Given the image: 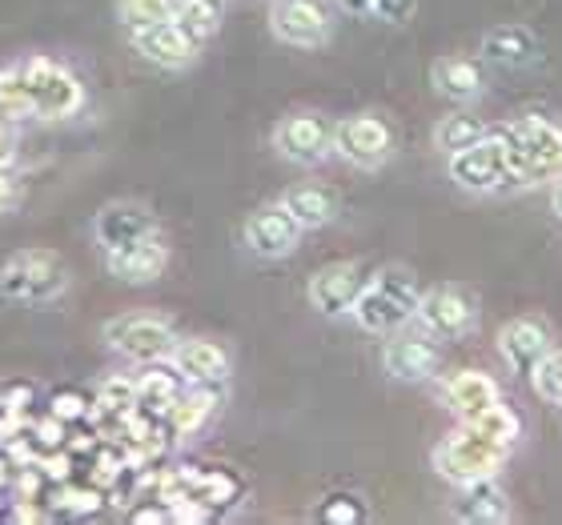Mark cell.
Returning a JSON list of instances; mask_svg holds the SVG:
<instances>
[{"label":"cell","mask_w":562,"mask_h":525,"mask_svg":"<svg viewBox=\"0 0 562 525\" xmlns=\"http://www.w3.org/2000/svg\"><path fill=\"white\" fill-rule=\"evenodd\" d=\"M21 201V181L12 176V169H0V213H9Z\"/></svg>","instance_id":"8d00e7d4"},{"label":"cell","mask_w":562,"mask_h":525,"mask_svg":"<svg viewBox=\"0 0 562 525\" xmlns=\"http://www.w3.org/2000/svg\"><path fill=\"white\" fill-rule=\"evenodd\" d=\"M0 117H9V121L33 117V105H29V84H24V65H9V69H0Z\"/></svg>","instance_id":"4316f807"},{"label":"cell","mask_w":562,"mask_h":525,"mask_svg":"<svg viewBox=\"0 0 562 525\" xmlns=\"http://www.w3.org/2000/svg\"><path fill=\"white\" fill-rule=\"evenodd\" d=\"M506 140V164L515 181L539 185L562 176V129L542 117H518L503 133Z\"/></svg>","instance_id":"6da1fadb"},{"label":"cell","mask_w":562,"mask_h":525,"mask_svg":"<svg viewBox=\"0 0 562 525\" xmlns=\"http://www.w3.org/2000/svg\"><path fill=\"white\" fill-rule=\"evenodd\" d=\"M382 369H386L394 381H426V377L438 369V353L426 338H390L386 350H382Z\"/></svg>","instance_id":"d6986e66"},{"label":"cell","mask_w":562,"mask_h":525,"mask_svg":"<svg viewBox=\"0 0 562 525\" xmlns=\"http://www.w3.org/2000/svg\"><path fill=\"white\" fill-rule=\"evenodd\" d=\"M366 281L370 277H366V269L358 261H338V265L317 269L305 293H310V305H314L317 313L341 317V313H353V301L362 297Z\"/></svg>","instance_id":"30bf717a"},{"label":"cell","mask_w":562,"mask_h":525,"mask_svg":"<svg viewBox=\"0 0 562 525\" xmlns=\"http://www.w3.org/2000/svg\"><path fill=\"white\" fill-rule=\"evenodd\" d=\"M69 289V265L53 249H21L0 265V297L24 305L57 301Z\"/></svg>","instance_id":"3957f363"},{"label":"cell","mask_w":562,"mask_h":525,"mask_svg":"<svg viewBox=\"0 0 562 525\" xmlns=\"http://www.w3.org/2000/svg\"><path fill=\"white\" fill-rule=\"evenodd\" d=\"M21 65H24V84H29L33 117L65 121V117H77L85 109V84L65 60L29 57V60H21Z\"/></svg>","instance_id":"277c9868"},{"label":"cell","mask_w":562,"mask_h":525,"mask_svg":"<svg viewBox=\"0 0 562 525\" xmlns=\"http://www.w3.org/2000/svg\"><path fill=\"white\" fill-rule=\"evenodd\" d=\"M270 28L285 45L317 48L329 36V12L317 0H278L270 12Z\"/></svg>","instance_id":"7c38bea8"},{"label":"cell","mask_w":562,"mask_h":525,"mask_svg":"<svg viewBox=\"0 0 562 525\" xmlns=\"http://www.w3.org/2000/svg\"><path fill=\"white\" fill-rule=\"evenodd\" d=\"M506 449H510V445H498V442H491V437L474 433L470 425H462V430L450 433V437L434 449V469H438L446 481H454V486L486 481L503 469Z\"/></svg>","instance_id":"5b68a950"},{"label":"cell","mask_w":562,"mask_h":525,"mask_svg":"<svg viewBox=\"0 0 562 525\" xmlns=\"http://www.w3.org/2000/svg\"><path fill=\"white\" fill-rule=\"evenodd\" d=\"M498 350H503L506 365H510L515 374H530V369L551 353V329L542 326V321H535V317H518V321H510V326L503 329Z\"/></svg>","instance_id":"e0dca14e"},{"label":"cell","mask_w":562,"mask_h":525,"mask_svg":"<svg viewBox=\"0 0 562 525\" xmlns=\"http://www.w3.org/2000/svg\"><path fill=\"white\" fill-rule=\"evenodd\" d=\"M173 21L201 45L217 33V0H173Z\"/></svg>","instance_id":"484cf974"},{"label":"cell","mask_w":562,"mask_h":525,"mask_svg":"<svg viewBox=\"0 0 562 525\" xmlns=\"http://www.w3.org/2000/svg\"><path fill=\"white\" fill-rule=\"evenodd\" d=\"M281 205L290 209V217L302 229H322V225H329L338 217V193L326 185H293L281 197Z\"/></svg>","instance_id":"ffe728a7"},{"label":"cell","mask_w":562,"mask_h":525,"mask_svg":"<svg viewBox=\"0 0 562 525\" xmlns=\"http://www.w3.org/2000/svg\"><path fill=\"white\" fill-rule=\"evenodd\" d=\"M338 4H341L346 12H350V16H370L378 0H338Z\"/></svg>","instance_id":"74e56055"},{"label":"cell","mask_w":562,"mask_h":525,"mask_svg":"<svg viewBox=\"0 0 562 525\" xmlns=\"http://www.w3.org/2000/svg\"><path fill=\"white\" fill-rule=\"evenodd\" d=\"M530 381H535V393L542 397V401H554V406H562V353H547L535 369H530Z\"/></svg>","instance_id":"f1b7e54d"},{"label":"cell","mask_w":562,"mask_h":525,"mask_svg":"<svg viewBox=\"0 0 562 525\" xmlns=\"http://www.w3.org/2000/svg\"><path fill=\"white\" fill-rule=\"evenodd\" d=\"M422 329L430 333V338H442V341H454L462 333H470L474 326V309L470 301L462 297L458 289H430L418 297V313Z\"/></svg>","instance_id":"9a60e30c"},{"label":"cell","mask_w":562,"mask_h":525,"mask_svg":"<svg viewBox=\"0 0 562 525\" xmlns=\"http://www.w3.org/2000/svg\"><path fill=\"white\" fill-rule=\"evenodd\" d=\"M482 53L491 65H503V69H522L530 57H535V36L527 28H494L486 41H482Z\"/></svg>","instance_id":"603a6c76"},{"label":"cell","mask_w":562,"mask_h":525,"mask_svg":"<svg viewBox=\"0 0 562 525\" xmlns=\"http://www.w3.org/2000/svg\"><path fill=\"white\" fill-rule=\"evenodd\" d=\"M411 12H414V0H378L374 4V16H382L390 24L411 21Z\"/></svg>","instance_id":"e575fe53"},{"label":"cell","mask_w":562,"mask_h":525,"mask_svg":"<svg viewBox=\"0 0 562 525\" xmlns=\"http://www.w3.org/2000/svg\"><path fill=\"white\" fill-rule=\"evenodd\" d=\"M554 213H559V217H562V181H559V185H554Z\"/></svg>","instance_id":"f35d334b"},{"label":"cell","mask_w":562,"mask_h":525,"mask_svg":"<svg viewBox=\"0 0 562 525\" xmlns=\"http://www.w3.org/2000/svg\"><path fill=\"white\" fill-rule=\"evenodd\" d=\"M302 225L293 221L290 209L285 205H266V209L249 213L246 217V229H241V237H246L249 253H258V258L266 261H278V258H290L293 249H297V241H302Z\"/></svg>","instance_id":"8fae6325"},{"label":"cell","mask_w":562,"mask_h":525,"mask_svg":"<svg viewBox=\"0 0 562 525\" xmlns=\"http://www.w3.org/2000/svg\"><path fill=\"white\" fill-rule=\"evenodd\" d=\"M16 149H21V137H16V121L0 117V169H12V161H16Z\"/></svg>","instance_id":"836d02e7"},{"label":"cell","mask_w":562,"mask_h":525,"mask_svg":"<svg viewBox=\"0 0 562 525\" xmlns=\"http://www.w3.org/2000/svg\"><path fill=\"white\" fill-rule=\"evenodd\" d=\"M133 48L140 57L161 65V69H186L198 57V41L181 28L177 21H157L145 28H133Z\"/></svg>","instance_id":"5bb4252c"},{"label":"cell","mask_w":562,"mask_h":525,"mask_svg":"<svg viewBox=\"0 0 562 525\" xmlns=\"http://www.w3.org/2000/svg\"><path fill=\"white\" fill-rule=\"evenodd\" d=\"M105 341L109 350L121 353L125 362L153 365V362H165L173 353L177 333L157 313H125V317H113L105 326Z\"/></svg>","instance_id":"8992f818"},{"label":"cell","mask_w":562,"mask_h":525,"mask_svg":"<svg viewBox=\"0 0 562 525\" xmlns=\"http://www.w3.org/2000/svg\"><path fill=\"white\" fill-rule=\"evenodd\" d=\"M462 425H470L474 433H482V437H491V442H498V445H510L518 437V418L506 406H498V401H494L491 409L474 413L470 421H462Z\"/></svg>","instance_id":"83f0119b"},{"label":"cell","mask_w":562,"mask_h":525,"mask_svg":"<svg viewBox=\"0 0 562 525\" xmlns=\"http://www.w3.org/2000/svg\"><path fill=\"white\" fill-rule=\"evenodd\" d=\"M450 176L470 193H491L503 181H510V164H506V140L482 137L462 152H450Z\"/></svg>","instance_id":"ba28073f"},{"label":"cell","mask_w":562,"mask_h":525,"mask_svg":"<svg viewBox=\"0 0 562 525\" xmlns=\"http://www.w3.org/2000/svg\"><path fill=\"white\" fill-rule=\"evenodd\" d=\"M462 490H467L462 502H458V517H462V522H503L506 517V498H503V490L494 486V478L470 481Z\"/></svg>","instance_id":"cb8c5ba5"},{"label":"cell","mask_w":562,"mask_h":525,"mask_svg":"<svg viewBox=\"0 0 562 525\" xmlns=\"http://www.w3.org/2000/svg\"><path fill=\"white\" fill-rule=\"evenodd\" d=\"M494 401H498V386L486 374H479V369H462V374L446 381V406L454 409L462 421H470L482 409H491Z\"/></svg>","instance_id":"44dd1931"},{"label":"cell","mask_w":562,"mask_h":525,"mask_svg":"<svg viewBox=\"0 0 562 525\" xmlns=\"http://www.w3.org/2000/svg\"><path fill=\"white\" fill-rule=\"evenodd\" d=\"M273 149L293 164H317L334 149V125L322 113H293L273 129Z\"/></svg>","instance_id":"9c48e42d"},{"label":"cell","mask_w":562,"mask_h":525,"mask_svg":"<svg viewBox=\"0 0 562 525\" xmlns=\"http://www.w3.org/2000/svg\"><path fill=\"white\" fill-rule=\"evenodd\" d=\"M53 413H57V418H65V421H72V418H85V413H89V406H85L81 393H57V397H53Z\"/></svg>","instance_id":"d590c367"},{"label":"cell","mask_w":562,"mask_h":525,"mask_svg":"<svg viewBox=\"0 0 562 525\" xmlns=\"http://www.w3.org/2000/svg\"><path fill=\"white\" fill-rule=\"evenodd\" d=\"M105 265L113 277L145 285V281H157L165 273V265H169V249H165L161 233H149V237H140V241H133V246L105 253Z\"/></svg>","instance_id":"2e32d148"},{"label":"cell","mask_w":562,"mask_h":525,"mask_svg":"<svg viewBox=\"0 0 562 525\" xmlns=\"http://www.w3.org/2000/svg\"><path fill=\"white\" fill-rule=\"evenodd\" d=\"M93 233H97V246L105 249V253H113V249H125L133 241H140V237L157 233V217L145 205H137V201H113V205H105V209L97 213Z\"/></svg>","instance_id":"4fadbf2b"},{"label":"cell","mask_w":562,"mask_h":525,"mask_svg":"<svg viewBox=\"0 0 562 525\" xmlns=\"http://www.w3.org/2000/svg\"><path fill=\"white\" fill-rule=\"evenodd\" d=\"M177 401V386L173 377H157L149 374L145 381L137 386V406H149V409H165L169 413V406Z\"/></svg>","instance_id":"1f68e13d"},{"label":"cell","mask_w":562,"mask_h":525,"mask_svg":"<svg viewBox=\"0 0 562 525\" xmlns=\"http://www.w3.org/2000/svg\"><path fill=\"white\" fill-rule=\"evenodd\" d=\"M213 409V401L205 393H189V397H177L173 406H169V421L177 425V433H189V430H198L201 418Z\"/></svg>","instance_id":"4dcf8cb0"},{"label":"cell","mask_w":562,"mask_h":525,"mask_svg":"<svg viewBox=\"0 0 562 525\" xmlns=\"http://www.w3.org/2000/svg\"><path fill=\"white\" fill-rule=\"evenodd\" d=\"M322 522H334V525L362 522V505H358V498H346V493H338V498H329V502L322 505Z\"/></svg>","instance_id":"d6a6232c"},{"label":"cell","mask_w":562,"mask_h":525,"mask_svg":"<svg viewBox=\"0 0 562 525\" xmlns=\"http://www.w3.org/2000/svg\"><path fill=\"white\" fill-rule=\"evenodd\" d=\"M121 16H125L130 28L173 21V0H121Z\"/></svg>","instance_id":"f546056e"},{"label":"cell","mask_w":562,"mask_h":525,"mask_svg":"<svg viewBox=\"0 0 562 525\" xmlns=\"http://www.w3.org/2000/svg\"><path fill=\"white\" fill-rule=\"evenodd\" d=\"M434 89L450 101H474L482 93V69L467 57H442L434 60Z\"/></svg>","instance_id":"7402d4cb"},{"label":"cell","mask_w":562,"mask_h":525,"mask_svg":"<svg viewBox=\"0 0 562 525\" xmlns=\"http://www.w3.org/2000/svg\"><path fill=\"white\" fill-rule=\"evenodd\" d=\"M418 285L406 269H382L366 281L362 297L353 301V321L366 333H398L418 313Z\"/></svg>","instance_id":"7a4b0ae2"},{"label":"cell","mask_w":562,"mask_h":525,"mask_svg":"<svg viewBox=\"0 0 562 525\" xmlns=\"http://www.w3.org/2000/svg\"><path fill=\"white\" fill-rule=\"evenodd\" d=\"M482 137H486V125L479 117H470V113H454V117H446L434 129V145L442 152H462L470 145H479Z\"/></svg>","instance_id":"d4e9b609"},{"label":"cell","mask_w":562,"mask_h":525,"mask_svg":"<svg viewBox=\"0 0 562 525\" xmlns=\"http://www.w3.org/2000/svg\"><path fill=\"white\" fill-rule=\"evenodd\" d=\"M334 152L341 161L358 164V169H378L394 152V133L374 113H358V117H341L334 125Z\"/></svg>","instance_id":"52a82bcc"},{"label":"cell","mask_w":562,"mask_h":525,"mask_svg":"<svg viewBox=\"0 0 562 525\" xmlns=\"http://www.w3.org/2000/svg\"><path fill=\"white\" fill-rule=\"evenodd\" d=\"M173 369L186 381L193 386H213V381H225L229 374V357L217 341H205V338H189V341H177L173 345Z\"/></svg>","instance_id":"ac0fdd59"}]
</instances>
